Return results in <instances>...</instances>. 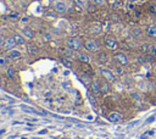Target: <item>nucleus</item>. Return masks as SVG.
<instances>
[{"label":"nucleus","instance_id":"5701e85b","mask_svg":"<svg viewBox=\"0 0 156 139\" xmlns=\"http://www.w3.org/2000/svg\"><path fill=\"white\" fill-rule=\"evenodd\" d=\"M149 53H150L153 56H156V47H155V45H150V47H149Z\"/></svg>","mask_w":156,"mask_h":139},{"label":"nucleus","instance_id":"9b49d317","mask_svg":"<svg viewBox=\"0 0 156 139\" xmlns=\"http://www.w3.org/2000/svg\"><path fill=\"white\" fill-rule=\"evenodd\" d=\"M101 29H103L101 25H100V23H94V25H91V27H90V33L99 34L100 32H101Z\"/></svg>","mask_w":156,"mask_h":139},{"label":"nucleus","instance_id":"7ed1b4c3","mask_svg":"<svg viewBox=\"0 0 156 139\" xmlns=\"http://www.w3.org/2000/svg\"><path fill=\"white\" fill-rule=\"evenodd\" d=\"M105 45H106V48L110 49V50H116L118 48V43L113 37H106L105 38Z\"/></svg>","mask_w":156,"mask_h":139},{"label":"nucleus","instance_id":"6ab92c4d","mask_svg":"<svg viewBox=\"0 0 156 139\" xmlns=\"http://www.w3.org/2000/svg\"><path fill=\"white\" fill-rule=\"evenodd\" d=\"M38 48L34 47V45H28V53L32 54V55H37L38 54Z\"/></svg>","mask_w":156,"mask_h":139},{"label":"nucleus","instance_id":"f8f14e48","mask_svg":"<svg viewBox=\"0 0 156 139\" xmlns=\"http://www.w3.org/2000/svg\"><path fill=\"white\" fill-rule=\"evenodd\" d=\"M110 90H111L110 82H109V80H104V82L101 83V93L107 94V93H110Z\"/></svg>","mask_w":156,"mask_h":139},{"label":"nucleus","instance_id":"423d86ee","mask_svg":"<svg viewBox=\"0 0 156 139\" xmlns=\"http://www.w3.org/2000/svg\"><path fill=\"white\" fill-rule=\"evenodd\" d=\"M54 7H55V10H56L59 13H65V12L67 11V6H66V4L63 3V1H60V0L55 1Z\"/></svg>","mask_w":156,"mask_h":139},{"label":"nucleus","instance_id":"4468645a","mask_svg":"<svg viewBox=\"0 0 156 139\" xmlns=\"http://www.w3.org/2000/svg\"><path fill=\"white\" fill-rule=\"evenodd\" d=\"M146 34H148L150 38H156V26H150L148 31H146Z\"/></svg>","mask_w":156,"mask_h":139},{"label":"nucleus","instance_id":"6e6552de","mask_svg":"<svg viewBox=\"0 0 156 139\" xmlns=\"http://www.w3.org/2000/svg\"><path fill=\"white\" fill-rule=\"evenodd\" d=\"M101 74H103V77L105 78V80H109L110 83L115 82V76L112 74L111 71H109V70H106V69H103V70H101Z\"/></svg>","mask_w":156,"mask_h":139},{"label":"nucleus","instance_id":"4be33fe9","mask_svg":"<svg viewBox=\"0 0 156 139\" xmlns=\"http://www.w3.org/2000/svg\"><path fill=\"white\" fill-rule=\"evenodd\" d=\"M62 64L65 65L66 67H68V69H71V67H72V62L70 60H67V59H62Z\"/></svg>","mask_w":156,"mask_h":139},{"label":"nucleus","instance_id":"aec40b11","mask_svg":"<svg viewBox=\"0 0 156 139\" xmlns=\"http://www.w3.org/2000/svg\"><path fill=\"white\" fill-rule=\"evenodd\" d=\"M99 61L103 62V64H105V62L107 61V54H105V53L100 54V55H99Z\"/></svg>","mask_w":156,"mask_h":139},{"label":"nucleus","instance_id":"9d476101","mask_svg":"<svg viewBox=\"0 0 156 139\" xmlns=\"http://www.w3.org/2000/svg\"><path fill=\"white\" fill-rule=\"evenodd\" d=\"M22 35L26 37L27 39H33L34 38V32L31 28H23L22 29Z\"/></svg>","mask_w":156,"mask_h":139},{"label":"nucleus","instance_id":"20e7f679","mask_svg":"<svg viewBox=\"0 0 156 139\" xmlns=\"http://www.w3.org/2000/svg\"><path fill=\"white\" fill-rule=\"evenodd\" d=\"M113 59L116 60L117 64L121 65V66H126L128 64V59H127V56L123 53H116L113 55Z\"/></svg>","mask_w":156,"mask_h":139},{"label":"nucleus","instance_id":"a211bd4d","mask_svg":"<svg viewBox=\"0 0 156 139\" xmlns=\"http://www.w3.org/2000/svg\"><path fill=\"white\" fill-rule=\"evenodd\" d=\"M6 74L9 76L10 78H16V71L13 70V69H11V67H9V69L6 70Z\"/></svg>","mask_w":156,"mask_h":139},{"label":"nucleus","instance_id":"c85d7f7f","mask_svg":"<svg viewBox=\"0 0 156 139\" xmlns=\"http://www.w3.org/2000/svg\"><path fill=\"white\" fill-rule=\"evenodd\" d=\"M94 1L96 4H99V5H104V4H105V0H94Z\"/></svg>","mask_w":156,"mask_h":139},{"label":"nucleus","instance_id":"39448f33","mask_svg":"<svg viewBox=\"0 0 156 139\" xmlns=\"http://www.w3.org/2000/svg\"><path fill=\"white\" fill-rule=\"evenodd\" d=\"M90 90L93 94H95V95H98V94L101 93V83L99 82L98 79H94L93 82H91L90 84Z\"/></svg>","mask_w":156,"mask_h":139},{"label":"nucleus","instance_id":"f257e3e1","mask_svg":"<svg viewBox=\"0 0 156 139\" xmlns=\"http://www.w3.org/2000/svg\"><path fill=\"white\" fill-rule=\"evenodd\" d=\"M66 45H67V48L72 49V50H79L83 44H82V42H81L79 38L71 37V38H68V39L66 40Z\"/></svg>","mask_w":156,"mask_h":139},{"label":"nucleus","instance_id":"bb28decb","mask_svg":"<svg viewBox=\"0 0 156 139\" xmlns=\"http://www.w3.org/2000/svg\"><path fill=\"white\" fill-rule=\"evenodd\" d=\"M150 11L153 13H156V5H151L150 6Z\"/></svg>","mask_w":156,"mask_h":139},{"label":"nucleus","instance_id":"cd10ccee","mask_svg":"<svg viewBox=\"0 0 156 139\" xmlns=\"http://www.w3.org/2000/svg\"><path fill=\"white\" fill-rule=\"evenodd\" d=\"M4 43H5V39H4V37L1 34H0V47L4 45Z\"/></svg>","mask_w":156,"mask_h":139},{"label":"nucleus","instance_id":"412c9836","mask_svg":"<svg viewBox=\"0 0 156 139\" xmlns=\"http://www.w3.org/2000/svg\"><path fill=\"white\" fill-rule=\"evenodd\" d=\"M75 1H76L77 5L82 6L83 9H85V7H87V1H85V0H75Z\"/></svg>","mask_w":156,"mask_h":139},{"label":"nucleus","instance_id":"2eb2a0df","mask_svg":"<svg viewBox=\"0 0 156 139\" xmlns=\"http://www.w3.org/2000/svg\"><path fill=\"white\" fill-rule=\"evenodd\" d=\"M13 38H15L16 44H20V45H22V44H25V42H26V39H25L23 35H20V34L13 35Z\"/></svg>","mask_w":156,"mask_h":139},{"label":"nucleus","instance_id":"c756f323","mask_svg":"<svg viewBox=\"0 0 156 139\" xmlns=\"http://www.w3.org/2000/svg\"><path fill=\"white\" fill-rule=\"evenodd\" d=\"M129 1H134V0H129Z\"/></svg>","mask_w":156,"mask_h":139},{"label":"nucleus","instance_id":"f3484780","mask_svg":"<svg viewBox=\"0 0 156 139\" xmlns=\"http://www.w3.org/2000/svg\"><path fill=\"white\" fill-rule=\"evenodd\" d=\"M81 79H82V82H83L85 86H89V84H91V82H93V80L90 79L89 76H87V74H82L81 76Z\"/></svg>","mask_w":156,"mask_h":139},{"label":"nucleus","instance_id":"b1692460","mask_svg":"<svg viewBox=\"0 0 156 139\" xmlns=\"http://www.w3.org/2000/svg\"><path fill=\"white\" fill-rule=\"evenodd\" d=\"M65 55L66 56H72L73 55V51H72V49H70V48H67V49H65Z\"/></svg>","mask_w":156,"mask_h":139},{"label":"nucleus","instance_id":"f03ea898","mask_svg":"<svg viewBox=\"0 0 156 139\" xmlns=\"http://www.w3.org/2000/svg\"><path fill=\"white\" fill-rule=\"evenodd\" d=\"M84 48L90 53H95L99 50V43L94 39H87L84 42Z\"/></svg>","mask_w":156,"mask_h":139},{"label":"nucleus","instance_id":"dca6fc26","mask_svg":"<svg viewBox=\"0 0 156 139\" xmlns=\"http://www.w3.org/2000/svg\"><path fill=\"white\" fill-rule=\"evenodd\" d=\"M78 59H79V61H82V62H89L90 61V57L87 55V54H84V53L78 54Z\"/></svg>","mask_w":156,"mask_h":139},{"label":"nucleus","instance_id":"393cba45","mask_svg":"<svg viewBox=\"0 0 156 139\" xmlns=\"http://www.w3.org/2000/svg\"><path fill=\"white\" fill-rule=\"evenodd\" d=\"M133 35H134V37H140L141 35L140 29H133Z\"/></svg>","mask_w":156,"mask_h":139},{"label":"nucleus","instance_id":"a878e982","mask_svg":"<svg viewBox=\"0 0 156 139\" xmlns=\"http://www.w3.org/2000/svg\"><path fill=\"white\" fill-rule=\"evenodd\" d=\"M6 64V59H5V57H0V65H5Z\"/></svg>","mask_w":156,"mask_h":139},{"label":"nucleus","instance_id":"1a4fd4ad","mask_svg":"<svg viewBox=\"0 0 156 139\" xmlns=\"http://www.w3.org/2000/svg\"><path fill=\"white\" fill-rule=\"evenodd\" d=\"M15 45H17L16 42H15V38H7L5 40V43H4V48L6 49V50H12L13 48H15Z\"/></svg>","mask_w":156,"mask_h":139},{"label":"nucleus","instance_id":"0eeeda50","mask_svg":"<svg viewBox=\"0 0 156 139\" xmlns=\"http://www.w3.org/2000/svg\"><path fill=\"white\" fill-rule=\"evenodd\" d=\"M109 121L110 122H112V123H117V122H120V121L122 120V115L120 112H117V111H113V112H111L109 115Z\"/></svg>","mask_w":156,"mask_h":139},{"label":"nucleus","instance_id":"ddd939ff","mask_svg":"<svg viewBox=\"0 0 156 139\" xmlns=\"http://www.w3.org/2000/svg\"><path fill=\"white\" fill-rule=\"evenodd\" d=\"M20 56H21V51L16 50V49L10 50V51H9V55H7L9 59H17V57H20Z\"/></svg>","mask_w":156,"mask_h":139}]
</instances>
